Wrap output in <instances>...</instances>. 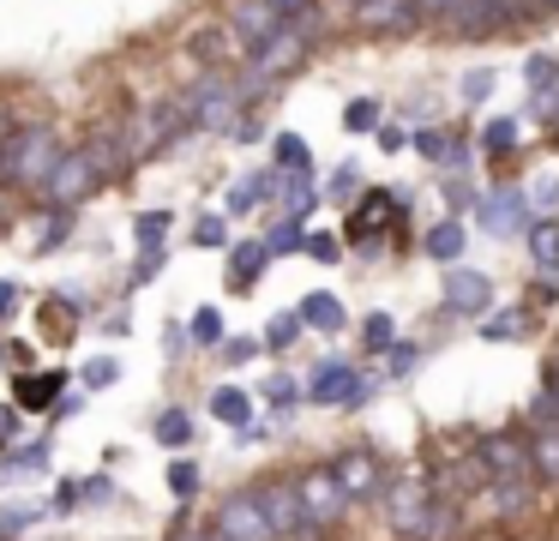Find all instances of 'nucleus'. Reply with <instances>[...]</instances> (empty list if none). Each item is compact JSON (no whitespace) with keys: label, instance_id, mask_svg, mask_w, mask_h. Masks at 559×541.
<instances>
[{"label":"nucleus","instance_id":"obj_16","mask_svg":"<svg viewBox=\"0 0 559 541\" xmlns=\"http://www.w3.org/2000/svg\"><path fill=\"white\" fill-rule=\"evenodd\" d=\"M355 19L367 31H415L421 24V0H355Z\"/></svg>","mask_w":559,"mask_h":541},{"label":"nucleus","instance_id":"obj_7","mask_svg":"<svg viewBox=\"0 0 559 541\" xmlns=\"http://www.w3.org/2000/svg\"><path fill=\"white\" fill-rule=\"evenodd\" d=\"M427 505H433V487H427V481H391L385 487V524L397 529L403 541H415L421 536V524H427Z\"/></svg>","mask_w":559,"mask_h":541},{"label":"nucleus","instance_id":"obj_25","mask_svg":"<svg viewBox=\"0 0 559 541\" xmlns=\"http://www.w3.org/2000/svg\"><path fill=\"white\" fill-rule=\"evenodd\" d=\"M530 247H535V271L554 277V271H559V223H554V216L530 228Z\"/></svg>","mask_w":559,"mask_h":541},{"label":"nucleus","instance_id":"obj_10","mask_svg":"<svg viewBox=\"0 0 559 541\" xmlns=\"http://www.w3.org/2000/svg\"><path fill=\"white\" fill-rule=\"evenodd\" d=\"M229 31H235V43H241V48H265L271 36L283 31V12L271 7V0H235V7H229Z\"/></svg>","mask_w":559,"mask_h":541},{"label":"nucleus","instance_id":"obj_14","mask_svg":"<svg viewBox=\"0 0 559 541\" xmlns=\"http://www.w3.org/2000/svg\"><path fill=\"white\" fill-rule=\"evenodd\" d=\"M481 499H487V511H493L499 524H518V517L535 511V499H542V481H530V475H518V481H487Z\"/></svg>","mask_w":559,"mask_h":541},{"label":"nucleus","instance_id":"obj_55","mask_svg":"<svg viewBox=\"0 0 559 541\" xmlns=\"http://www.w3.org/2000/svg\"><path fill=\"white\" fill-rule=\"evenodd\" d=\"M445 199H451V204H457V211H463V204H469V187H463V180L451 175V180H445Z\"/></svg>","mask_w":559,"mask_h":541},{"label":"nucleus","instance_id":"obj_13","mask_svg":"<svg viewBox=\"0 0 559 541\" xmlns=\"http://www.w3.org/2000/svg\"><path fill=\"white\" fill-rule=\"evenodd\" d=\"M385 223H403V199H397V192H385V187L361 192V204H355V216H349V240H355V247H367Z\"/></svg>","mask_w":559,"mask_h":541},{"label":"nucleus","instance_id":"obj_34","mask_svg":"<svg viewBox=\"0 0 559 541\" xmlns=\"http://www.w3.org/2000/svg\"><path fill=\"white\" fill-rule=\"evenodd\" d=\"M169 487L181 493V499H193V493L205 487V475H199V463H193V457H175V463H169Z\"/></svg>","mask_w":559,"mask_h":541},{"label":"nucleus","instance_id":"obj_23","mask_svg":"<svg viewBox=\"0 0 559 541\" xmlns=\"http://www.w3.org/2000/svg\"><path fill=\"white\" fill-rule=\"evenodd\" d=\"M151 433H157V445H169V451H181V445L193 439V415H187V409H157V421H151Z\"/></svg>","mask_w":559,"mask_h":541},{"label":"nucleus","instance_id":"obj_57","mask_svg":"<svg viewBox=\"0 0 559 541\" xmlns=\"http://www.w3.org/2000/svg\"><path fill=\"white\" fill-rule=\"evenodd\" d=\"M271 7H277V12H283V19H289V12H301V7H307V0H271Z\"/></svg>","mask_w":559,"mask_h":541},{"label":"nucleus","instance_id":"obj_5","mask_svg":"<svg viewBox=\"0 0 559 541\" xmlns=\"http://www.w3.org/2000/svg\"><path fill=\"white\" fill-rule=\"evenodd\" d=\"M475 463H481V475L487 481H518V475H530V439L523 433H487V439H475ZM535 481V475H530Z\"/></svg>","mask_w":559,"mask_h":541},{"label":"nucleus","instance_id":"obj_36","mask_svg":"<svg viewBox=\"0 0 559 541\" xmlns=\"http://www.w3.org/2000/svg\"><path fill=\"white\" fill-rule=\"evenodd\" d=\"M361 343L373 349H385V343H397V325H391V313H367V325H361Z\"/></svg>","mask_w":559,"mask_h":541},{"label":"nucleus","instance_id":"obj_31","mask_svg":"<svg viewBox=\"0 0 559 541\" xmlns=\"http://www.w3.org/2000/svg\"><path fill=\"white\" fill-rule=\"evenodd\" d=\"M379 355H385V373H391V379H409V373L421 367V349H415V343H385Z\"/></svg>","mask_w":559,"mask_h":541},{"label":"nucleus","instance_id":"obj_12","mask_svg":"<svg viewBox=\"0 0 559 541\" xmlns=\"http://www.w3.org/2000/svg\"><path fill=\"white\" fill-rule=\"evenodd\" d=\"M445 19H451V31H457V36H487V31L518 24V12H511L506 0H451Z\"/></svg>","mask_w":559,"mask_h":541},{"label":"nucleus","instance_id":"obj_44","mask_svg":"<svg viewBox=\"0 0 559 541\" xmlns=\"http://www.w3.org/2000/svg\"><path fill=\"white\" fill-rule=\"evenodd\" d=\"M115 499V481L109 475H85L79 481V505H109Z\"/></svg>","mask_w":559,"mask_h":541},{"label":"nucleus","instance_id":"obj_3","mask_svg":"<svg viewBox=\"0 0 559 541\" xmlns=\"http://www.w3.org/2000/svg\"><path fill=\"white\" fill-rule=\"evenodd\" d=\"M307 397H313L319 409H361L367 397H373V379H367V373H355V361L331 355V361H319V367H313Z\"/></svg>","mask_w":559,"mask_h":541},{"label":"nucleus","instance_id":"obj_26","mask_svg":"<svg viewBox=\"0 0 559 541\" xmlns=\"http://www.w3.org/2000/svg\"><path fill=\"white\" fill-rule=\"evenodd\" d=\"M271 187H277V168H259V175L235 180V192H229V211H235V216H241V211H253V199H265Z\"/></svg>","mask_w":559,"mask_h":541},{"label":"nucleus","instance_id":"obj_1","mask_svg":"<svg viewBox=\"0 0 559 541\" xmlns=\"http://www.w3.org/2000/svg\"><path fill=\"white\" fill-rule=\"evenodd\" d=\"M127 151L133 144L121 139V132H97L91 144H79V151H61L49 168V180H43V199H49V211H73L79 199H85L91 187H97L103 175H115V168L127 163Z\"/></svg>","mask_w":559,"mask_h":541},{"label":"nucleus","instance_id":"obj_37","mask_svg":"<svg viewBox=\"0 0 559 541\" xmlns=\"http://www.w3.org/2000/svg\"><path fill=\"white\" fill-rule=\"evenodd\" d=\"M169 223H175L169 211H145V216H139V223H133L139 247H163V235H169Z\"/></svg>","mask_w":559,"mask_h":541},{"label":"nucleus","instance_id":"obj_4","mask_svg":"<svg viewBox=\"0 0 559 541\" xmlns=\"http://www.w3.org/2000/svg\"><path fill=\"white\" fill-rule=\"evenodd\" d=\"M295 499H301V529H307V536H319V529H331L343 511H349V499H343L337 475H331L325 463H319V469H307V475L295 481Z\"/></svg>","mask_w":559,"mask_h":541},{"label":"nucleus","instance_id":"obj_41","mask_svg":"<svg viewBox=\"0 0 559 541\" xmlns=\"http://www.w3.org/2000/svg\"><path fill=\"white\" fill-rule=\"evenodd\" d=\"M37 505H0V536H19V529H31L37 524Z\"/></svg>","mask_w":559,"mask_h":541},{"label":"nucleus","instance_id":"obj_20","mask_svg":"<svg viewBox=\"0 0 559 541\" xmlns=\"http://www.w3.org/2000/svg\"><path fill=\"white\" fill-rule=\"evenodd\" d=\"M295 319L313 325V331H343V325H349V313H343L337 295H325V289H319V295H307L301 307H295Z\"/></svg>","mask_w":559,"mask_h":541},{"label":"nucleus","instance_id":"obj_8","mask_svg":"<svg viewBox=\"0 0 559 541\" xmlns=\"http://www.w3.org/2000/svg\"><path fill=\"white\" fill-rule=\"evenodd\" d=\"M331 475H337V487H343V499H373V493L379 487H385V475H379V457L373 451H367V445H349V451H343V457H331Z\"/></svg>","mask_w":559,"mask_h":541},{"label":"nucleus","instance_id":"obj_30","mask_svg":"<svg viewBox=\"0 0 559 541\" xmlns=\"http://www.w3.org/2000/svg\"><path fill=\"white\" fill-rule=\"evenodd\" d=\"M265 403L277 409V415H289V409L301 403V385H295L289 373H271V379H265Z\"/></svg>","mask_w":559,"mask_h":541},{"label":"nucleus","instance_id":"obj_6","mask_svg":"<svg viewBox=\"0 0 559 541\" xmlns=\"http://www.w3.org/2000/svg\"><path fill=\"white\" fill-rule=\"evenodd\" d=\"M211 536H217V541H277V536H271V524H265V511H259V499H253V487L229 493V499L217 505Z\"/></svg>","mask_w":559,"mask_h":541},{"label":"nucleus","instance_id":"obj_11","mask_svg":"<svg viewBox=\"0 0 559 541\" xmlns=\"http://www.w3.org/2000/svg\"><path fill=\"white\" fill-rule=\"evenodd\" d=\"M487 307H493V283H487L481 271L451 264L445 271V313H457V319H481Z\"/></svg>","mask_w":559,"mask_h":541},{"label":"nucleus","instance_id":"obj_60","mask_svg":"<svg viewBox=\"0 0 559 541\" xmlns=\"http://www.w3.org/2000/svg\"><path fill=\"white\" fill-rule=\"evenodd\" d=\"M0 223H7V211H0Z\"/></svg>","mask_w":559,"mask_h":541},{"label":"nucleus","instance_id":"obj_29","mask_svg":"<svg viewBox=\"0 0 559 541\" xmlns=\"http://www.w3.org/2000/svg\"><path fill=\"white\" fill-rule=\"evenodd\" d=\"M187 337H193L199 349H217V343H223V313H217V307H199L193 325H187Z\"/></svg>","mask_w":559,"mask_h":541},{"label":"nucleus","instance_id":"obj_56","mask_svg":"<svg viewBox=\"0 0 559 541\" xmlns=\"http://www.w3.org/2000/svg\"><path fill=\"white\" fill-rule=\"evenodd\" d=\"M355 180H361V175H355V163H349V168H337V175H331V192H349Z\"/></svg>","mask_w":559,"mask_h":541},{"label":"nucleus","instance_id":"obj_39","mask_svg":"<svg viewBox=\"0 0 559 541\" xmlns=\"http://www.w3.org/2000/svg\"><path fill=\"white\" fill-rule=\"evenodd\" d=\"M523 79H530V91H535V96H542V91H559V60L535 55L530 67H523Z\"/></svg>","mask_w":559,"mask_h":541},{"label":"nucleus","instance_id":"obj_24","mask_svg":"<svg viewBox=\"0 0 559 541\" xmlns=\"http://www.w3.org/2000/svg\"><path fill=\"white\" fill-rule=\"evenodd\" d=\"M427 259H439V264L463 259V223H451V216H445V223L427 228Z\"/></svg>","mask_w":559,"mask_h":541},{"label":"nucleus","instance_id":"obj_42","mask_svg":"<svg viewBox=\"0 0 559 541\" xmlns=\"http://www.w3.org/2000/svg\"><path fill=\"white\" fill-rule=\"evenodd\" d=\"M73 235V211H49V223H43V235H37V252H49L55 240H67Z\"/></svg>","mask_w":559,"mask_h":541},{"label":"nucleus","instance_id":"obj_49","mask_svg":"<svg viewBox=\"0 0 559 541\" xmlns=\"http://www.w3.org/2000/svg\"><path fill=\"white\" fill-rule=\"evenodd\" d=\"M115 379H121V361H115V355H103V361H91V367H85V385H115Z\"/></svg>","mask_w":559,"mask_h":541},{"label":"nucleus","instance_id":"obj_47","mask_svg":"<svg viewBox=\"0 0 559 541\" xmlns=\"http://www.w3.org/2000/svg\"><path fill=\"white\" fill-rule=\"evenodd\" d=\"M415 151H421V156H433V163H439V156L451 151V139H445L439 127H421V132H415Z\"/></svg>","mask_w":559,"mask_h":541},{"label":"nucleus","instance_id":"obj_46","mask_svg":"<svg viewBox=\"0 0 559 541\" xmlns=\"http://www.w3.org/2000/svg\"><path fill=\"white\" fill-rule=\"evenodd\" d=\"M43 511H55V517H73V511H79V481H61V487H55V499L43 505Z\"/></svg>","mask_w":559,"mask_h":541},{"label":"nucleus","instance_id":"obj_58","mask_svg":"<svg viewBox=\"0 0 559 541\" xmlns=\"http://www.w3.org/2000/svg\"><path fill=\"white\" fill-rule=\"evenodd\" d=\"M175 541H217V536H211V529H205V536H175Z\"/></svg>","mask_w":559,"mask_h":541},{"label":"nucleus","instance_id":"obj_15","mask_svg":"<svg viewBox=\"0 0 559 541\" xmlns=\"http://www.w3.org/2000/svg\"><path fill=\"white\" fill-rule=\"evenodd\" d=\"M259 511H265L271 536H307L301 529V499H295V481H265V487H253Z\"/></svg>","mask_w":559,"mask_h":541},{"label":"nucleus","instance_id":"obj_32","mask_svg":"<svg viewBox=\"0 0 559 541\" xmlns=\"http://www.w3.org/2000/svg\"><path fill=\"white\" fill-rule=\"evenodd\" d=\"M481 337L487 343H511V337H523V313H481Z\"/></svg>","mask_w":559,"mask_h":541},{"label":"nucleus","instance_id":"obj_43","mask_svg":"<svg viewBox=\"0 0 559 541\" xmlns=\"http://www.w3.org/2000/svg\"><path fill=\"white\" fill-rule=\"evenodd\" d=\"M295 331H301V319H295V313H277V319L265 325V343H271V349H289Z\"/></svg>","mask_w":559,"mask_h":541},{"label":"nucleus","instance_id":"obj_22","mask_svg":"<svg viewBox=\"0 0 559 541\" xmlns=\"http://www.w3.org/2000/svg\"><path fill=\"white\" fill-rule=\"evenodd\" d=\"M530 475L535 481H559V427H535L530 433Z\"/></svg>","mask_w":559,"mask_h":541},{"label":"nucleus","instance_id":"obj_17","mask_svg":"<svg viewBox=\"0 0 559 541\" xmlns=\"http://www.w3.org/2000/svg\"><path fill=\"white\" fill-rule=\"evenodd\" d=\"M463 536V499H445V493H433V505H427V524L415 541H457Z\"/></svg>","mask_w":559,"mask_h":541},{"label":"nucleus","instance_id":"obj_48","mask_svg":"<svg viewBox=\"0 0 559 541\" xmlns=\"http://www.w3.org/2000/svg\"><path fill=\"white\" fill-rule=\"evenodd\" d=\"M253 355H259L253 337H223V361H229V367H241V361H253Z\"/></svg>","mask_w":559,"mask_h":541},{"label":"nucleus","instance_id":"obj_35","mask_svg":"<svg viewBox=\"0 0 559 541\" xmlns=\"http://www.w3.org/2000/svg\"><path fill=\"white\" fill-rule=\"evenodd\" d=\"M277 168H313V151L295 132H277Z\"/></svg>","mask_w":559,"mask_h":541},{"label":"nucleus","instance_id":"obj_40","mask_svg":"<svg viewBox=\"0 0 559 541\" xmlns=\"http://www.w3.org/2000/svg\"><path fill=\"white\" fill-rule=\"evenodd\" d=\"M301 240H307V228L295 223V216H283V223H277V228H271V235H265V252H295V247H301Z\"/></svg>","mask_w":559,"mask_h":541},{"label":"nucleus","instance_id":"obj_50","mask_svg":"<svg viewBox=\"0 0 559 541\" xmlns=\"http://www.w3.org/2000/svg\"><path fill=\"white\" fill-rule=\"evenodd\" d=\"M157 271H163V247H145V252H139V264H133V283H151Z\"/></svg>","mask_w":559,"mask_h":541},{"label":"nucleus","instance_id":"obj_51","mask_svg":"<svg viewBox=\"0 0 559 541\" xmlns=\"http://www.w3.org/2000/svg\"><path fill=\"white\" fill-rule=\"evenodd\" d=\"M487 91H493V72H487V67H481V72H469V79H463V96H469V103H481Z\"/></svg>","mask_w":559,"mask_h":541},{"label":"nucleus","instance_id":"obj_59","mask_svg":"<svg viewBox=\"0 0 559 541\" xmlns=\"http://www.w3.org/2000/svg\"><path fill=\"white\" fill-rule=\"evenodd\" d=\"M547 373H554V379H559V349H554V361H547Z\"/></svg>","mask_w":559,"mask_h":541},{"label":"nucleus","instance_id":"obj_2","mask_svg":"<svg viewBox=\"0 0 559 541\" xmlns=\"http://www.w3.org/2000/svg\"><path fill=\"white\" fill-rule=\"evenodd\" d=\"M55 156H61V139H55V127H19L13 139H0V187L37 192L43 180H49Z\"/></svg>","mask_w":559,"mask_h":541},{"label":"nucleus","instance_id":"obj_53","mask_svg":"<svg viewBox=\"0 0 559 541\" xmlns=\"http://www.w3.org/2000/svg\"><path fill=\"white\" fill-rule=\"evenodd\" d=\"M379 132V144H385V151H403V144H409V132L403 127H373Z\"/></svg>","mask_w":559,"mask_h":541},{"label":"nucleus","instance_id":"obj_38","mask_svg":"<svg viewBox=\"0 0 559 541\" xmlns=\"http://www.w3.org/2000/svg\"><path fill=\"white\" fill-rule=\"evenodd\" d=\"M343 127H349V132H373L379 127V103H373V96H355V103L343 108Z\"/></svg>","mask_w":559,"mask_h":541},{"label":"nucleus","instance_id":"obj_52","mask_svg":"<svg viewBox=\"0 0 559 541\" xmlns=\"http://www.w3.org/2000/svg\"><path fill=\"white\" fill-rule=\"evenodd\" d=\"M301 247H307V252H313V259H325V264H331V259H337V235H307V240H301Z\"/></svg>","mask_w":559,"mask_h":541},{"label":"nucleus","instance_id":"obj_27","mask_svg":"<svg viewBox=\"0 0 559 541\" xmlns=\"http://www.w3.org/2000/svg\"><path fill=\"white\" fill-rule=\"evenodd\" d=\"M530 421L535 427H559V379L554 373H542V391H535V403H530Z\"/></svg>","mask_w":559,"mask_h":541},{"label":"nucleus","instance_id":"obj_45","mask_svg":"<svg viewBox=\"0 0 559 541\" xmlns=\"http://www.w3.org/2000/svg\"><path fill=\"white\" fill-rule=\"evenodd\" d=\"M193 240H199V247H223V240H229V223H223V216H199Z\"/></svg>","mask_w":559,"mask_h":541},{"label":"nucleus","instance_id":"obj_19","mask_svg":"<svg viewBox=\"0 0 559 541\" xmlns=\"http://www.w3.org/2000/svg\"><path fill=\"white\" fill-rule=\"evenodd\" d=\"M265 264H271L265 240H241V247L229 252V289H253L259 277H265Z\"/></svg>","mask_w":559,"mask_h":541},{"label":"nucleus","instance_id":"obj_18","mask_svg":"<svg viewBox=\"0 0 559 541\" xmlns=\"http://www.w3.org/2000/svg\"><path fill=\"white\" fill-rule=\"evenodd\" d=\"M61 373H19V385H13V403L19 409H31V415H37V409H55V397H61Z\"/></svg>","mask_w":559,"mask_h":541},{"label":"nucleus","instance_id":"obj_9","mask_svg":"<svg viewBox=\"0 0 559 541\" xmlns=\"http://www.w3.org/2000/svg\"><path fill=\"white\" fill-rule=\"evenodd\" d=\"M481 228L487 235H518V228H530V199H523V187H511V180H499L493 192L481 199Z\"/></svg>","mask_w":559,"mask_h":541},{"label":"nucleus","instance_id":"obj_54","mask_svg":"<svg viewBox=\"0 0 559 541\" xmlns=\"http://www.w3.org/2000/svg\"><path fill=\"white\" fill-rule=\"evenodd\" d=\"M13 307H19V283H7V277H0V319H7Z\"/></svg>","mask_w":559,"mask_h":541},{"label":"nucleus","instance_id":"obj_21","mask_svg":"<svg viewBox=\"0 0 559 541\" xmlns=\"http://www.w3.org/2000/svg\"><path fill=\"white\" fill-rule=\"evenodd\" d=\"M211 415H217L223 427H253V397H247L241 385H217V391H211Z\"/></svg>","mask_w":559,"mask_h":541},{"label":"nucleus","instance_id":"obj_33","mask_svg":"<svg viewBox=\"0 0 559 541\" xmlns=\"http://www.w3.org/2000/svg\"><path fill=\"white\" fill-rule=\"evenodd\" d=\"M511 144H518V120H506V115H499V120H487V127H481V151L506 156Z\"/></svg>","mask_w":559,"mask_h":541},{"label":"nucleus","instance_id":"obj_28","mask_svg":"<svg viewBox=\"0 0 559 541\" xmlns=\"http://www.w3.org/2000/svg\"><path fill=\"white\" fill-rule=\"evenodd\" d=\"M37 469H49V445H19V457L7 451V463H0V475H37Z\"/></svg>","mask_w":559,"mask_h":541}]
</instances>
